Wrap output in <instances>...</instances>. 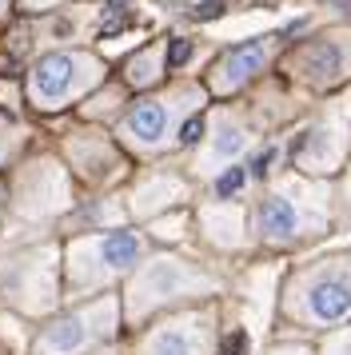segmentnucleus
Returning <instances> with one entry per match:
<instances>
[{"label":"nucleus","mask_w":351,"mask_h":355,"mask_svg":"<svg viewBox=\"0 0 351 355\" xmlns=\"http://www.w3.org/2000/svg\"><path fill=\"white\" fill-rule=\"evenodd\" d=\"M291 311H300L307 323L319 327L351 320V259H332L311 268L307 279L291 291Z\"/></svg>","instance_id":"obj_1"},{"label":"nucleus","mask_w":351,"mask_h":355,"mask_svg":"<svg viewBox=\"0 0 351 355\" xmlns=\"http://www.w3.org/2000/svg\"><path fill=\"white\" fill-rule=\"evenodd\" d=\"M255 224H259V232H264V240L271 243H287L300 236L303 227V216L300 208H296V200L291 196H264L259 200V208H255Z\"/></svg>","instance_id":"obj_2"},{"label":"nucleus","mask_w":351,"mask_h":355,"mask_svg":"<svg viewBox=\"0 0 351 355\" xmlns=\"http://www.w3.org/2000/svg\"><path fill=\"white\" fill-rule=\"evenodd\" d=\"M259 68H264V44H239V49H232L228 52V56H223V84H232V88H236V84H243L248 80V76H255V72H259Z\"/></svg>","instance_id":"obj_3"},{"label":"nucleus","mask_w":351,"mask_h":355,"mask_svg":"<svg viewBox=\"0 0 351 355\" xmlns=\"http://www.w3.org/2000/svg\"><path fill=\"white\" fill-rule=\"evenodd\" d=\"M68 80H72V60L60 56V52H52V56H44V60L36 64V92H40V96H48V100L64 96Z\"/></svg>","instance_id":"obj_4"},{"label":"nucleus","mask_w":351,"mask_h":355,"mask_svg":"<svg viewBox=\"0 0 351 355\" xmlns=\"http://www.w3.org/2000/svg\"><path fill=\"white\" fill-rule=\"evenodd\" d=\"M164 124H168V112H164V104H156V100H144V104H136L132 108V116H128V128L136 132L140 140H160L164 136Z\"/></svg>","instance_id":"obj_5"},{"label":"nucleus","mask_w":351,"mask_h":355,"mask_svg":"<svg viewBox=\"0 0 351 355\" xmlns=\"http://www.w3.org/2000/svg\"><path fill=\"white\" fill-rule=\"evenodd\" d=\"M100 256H104L108 268H132L136 256H140V240L132 232H112L108 240H104V248H100Z\"/></svg>","instance_id":"obj_6"},{"label":"nucleus","mask_w":351,"mask_h":355,"mask_svg":"<svg viewBox=\"0 0 351 355\" xmlns=\"http://www.w3.org/2000/svg\"><path fill=\"white\" fill-rule=\"evenodd\" d=\"M152 355H200V336L191 327H168L156 336Z\"/></svg>","instance_id":"obj_7"},{"label":"nucleus","mask_w":351,"mask_h":355,"mask_svg":"<svg viewBox=\"0 0 351 355\" xmlns=\"http://www.w3.org/2000/svg\"><path fill=\"white\" fill-rule=\"evenodd\" d=\"M339 49L335 44H311L307 49V60H303V68H307V76L311 80H335L339 76Z\"/></svg>","instance_id":"obj_8"},{"label":"nucleus","mask_w":351,"mask_h":355,"mask_svg":"<svg viewBox=\"0 0 351 355\" xmlns=\"http://www.w3.org/2000/svg\"><path fill=\"white\" fill-rule=\"evenodd\" d=\"M124 24H128V0H108V20L100 24V33H104V36H116Z\"/></svg>","instance_id":"obj_9"},{"label":"nucleus","mask_w":351,"mask_h":355,"mask_svg":"<svg viewBox=\"0 0 351 355\" xmlns=\"http://www.w3.org/2000/svg\"><path fill=\"white\" fill-rule=\"evenodd\" d=\"M243 180H248V172H243V168H228V172L216 180V196H223V200H228V196H236L239 188H243Z\"/></svg>","instance_id":"obj_10"},{"label":"nucleus","mask_w":351,"mask_h":355,"mask_svg":"<svg viewBox=\"0 0 351 355\" xmlns=\"http://www.w3.org/2000/svg\"><path fill=\"white\" fill-rule=\"evenodd\" d=\"M220 355H252V339H248V331H232V336L223 339V347H220Z\"/></svg>","instance_id":"obj_11"},{"label":"nucleus","mask_w":351,"mask_h":355,"mask_svg":"<svg viewBox=\"0 0 351 355\" xmlns=\"http://www.w3.org/2000/svg\"><path fill=\"white\" fill-rule=\"evenodd\" d=\"M239 148H243V136H239V128H223L220 140H216V156H236Z\"/></svg>","instance_id":"obj_12"},{"label":"nucleus","mask_w":351,"mask_h":355,"mask_svg":"<svg viewBox=\"0 0 351 355\" xmlns=\"http://www.w3.org/2000/svg\"><path fill=\"white\" fill-rule=\"evenodd\" d=\"M200 136H204V116H188L180 128V144H200Z\"/></svg>","instance_id":"obj_13"},{"label":"nucleus","mask_w":351,"mask_h":355,"mask_svg":"<svg viewBox=\"0 0 351 355\" xmlns=\"http://www.w3.org/2000/svg\"><path fill=\"white\" fill-rule=\"evenodd\" d=\"M191 60V40H172L168 44V68H180Z\"/></svg>","instance_id":"obj_14"},{"label":"nucleus","mask_w":351,"mask_h":355,"mask_svg":"<svg viewBox=\"0 0 351 355\" xmlns=\"http://www.w3.org/2000/svg\"><path fill=\"white\" fill-rule=\"evenodd\" d=\"M228 8V0H204L200 8H196V20H216Z\"/></svg>","instance_id":"obj_15"},{"label":"nucleus","mask_w":351,"mask_h":355,"mask_svg":"<svg viewBox=\"0 0 351 355\" xmlns=\"http://www.w3.org/2000/svg\"><path fill=\"white\" fill-rule=\"evenodd\" d=\"M271 160H275V152H271V148H268V152H259V156H255V160H252V172H255V176H264V172H268V164Z\"/></svg>","instance_id":"obj_16"}]
</instances>
